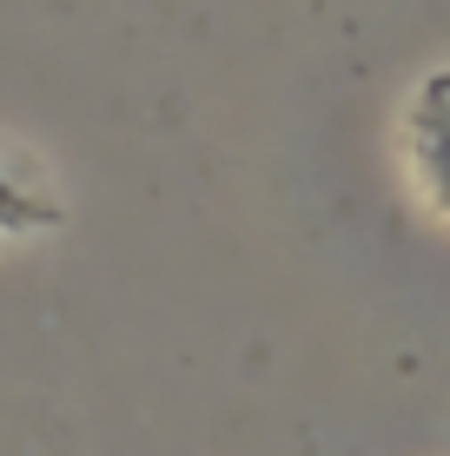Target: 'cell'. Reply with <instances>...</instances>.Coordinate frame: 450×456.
Wrapping results in <instances>:
<instances>
[{"label":"cell","instance_id":"obj_1","mask_svg":"<svg viewBox=\"0 0 450 456\" xmlns=\"http://www.w3.org/2000/svg\"><path fill=\"white\" fill-rule=\"evenodd\" d=\"M405 152H411V179H417V192H424V206L450 218V73H430V80L411 93Z\"/></svg>","mask_w":450,"mask_h":456}]
</instances>
